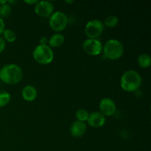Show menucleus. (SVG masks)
Here are the masks:
<instances>
[{"mask_svg":"<svg viewBox=\"0 0 151 151\" xmlns=\"http://www.w3.org/2000/svg\"><path fill=\"white\" fill-rule=\"evenodd\" d=\"M100 112L105 116H110L114 114L116 111V103L112 99L109 97H105L100 100L99 103Z\"/></svg>","mask_w":151,"mask_h":151,"instance_id":"obj_9","label":"nucleus"},{"mask_svg":"<svg viewBox=\"0 0 151 151\" xmlns=\"http://www.w3.org/2000/svg\"><path fill=\"white\" fill-rule=\"evenodd\" d=\"M66 2L68 3V4H71V3H73V1L70 0V1H66Z\"/></svg>","mask_w":151,"mask_h":151,"instance_id":"obj_25","label":"nucleus"},{"mask_svg":"<svg viewBox=\"0 0 151 151\" xmlns=\"http://www.w3.org/2000/svg\"><path fill=\"white\" fill-rule=\"evenodd\" d=\"M38 1L37 0H25L24 2L29 4H35Z\"/></svg>","mask_w":151,"mask_h":151,"instance_id":"obj_23","label":"nucleus"},{"mask_svg":"<svg viewBox=\"0 0 151 151\" xmlns=\"http://www.w3.org/2000/svg\"><path fill=\"white\" fill-rule=\"evenodd\" d=\"M10 100V94L7 91H0V108L4 107L8 104Z\"/></svg>","mask_w":151,"mask_h":151,"instance_id":"obj_19","label":"nucleus"},{"mask_svg":"<svg viewBox=\"0 0 151 151\" xmlns=\"http://www.w3.org/2000/svg\"><path fill=\"white\" fill-rule=\"evenodd\" d=\"M3 35H4V41H7L8 42H13L16 39V34L13 29H6L3 32Z\"/></svg>","mask_w":151,"mask_h":151,"instance_id":"obj_16","label":"nucleus"},{"mask_svg":"<svg viewBox=\"0 0 151 151\" xmlns=\"http://www.w3.org/2000/svg\"><path fill=\"white\" fill-rule=\"evenodd\" d=\"M118 24V18L114 15H110L105 19L103 24L108 27H114Z\"/></svg>","mask_w":151,"mask_h":151,"instance_id":"obj_15","label":"nucleus"},{"mask_svg":"<svg viewBox=\"0 0 151 151\" xmlns=\"http://www.w3.org/2000/svg\"><path fill=\"white\" fill-rule=\"evenodd\" d=\"M83 48L89 55H97L103 51V44L97 38H88L85 40L83 44Z\"/></svg>","mask_w":151,"mask_h":151,"instance_id":"obj_7","label":"nucleus"},{"mask_svg":"<svg viewBox=\"0 0 151 151\" xmlns=\"http://www.w3.org/2000/svg\"><path fill=\"white\" fill-rule=\"evenodd\" d=\"M137 63L139 66L142 68H148L150 66L151 64V58L149 55L143 53L141 54L137 58Z\"/></svg>","mask_w":151,"mask_h":151,"instance_id":"obj_14","label":"nucleus"},{"mask_svg":"<svg viewBox=\"0 0 151 151\" xmlns=\"http://www.w3.org/2000/svg\"><path fill=\"white\" fill-rule=\"evenodd\" d=\"M68 17L64 13L61 11L53 12L50 16V26L52 29L56 32L63 31L68 24Z\"/></svg>","mask_w":151,"mask_h":151,"instance_id":"obj_5","label":"nucleus"},{"mask_svg":"<svg viewBox=\"0 0 151 151\" xmlns=\"http://www.w3.org/2000/svg\"><path fill=\"white\" fill-rule=\"evenodd\" d=\"M5 46H6L5 41H4V39L2 38V37L0 36V53H1L3 51H4V48H5Z\"/></svg>","mask_w":151,"mask_h":151,"instance_id":"obj_20","label":"nucleus"},{"mask_svg":"<svg viewBox=\"0 0 151 151\" xmlns=\"http://www.w3.org/2000/svg\"><path fill=\"white\" fill-rule=\"evenodd\" d=\"M103 50L106 58L117 60L123 55L124 47L119 40L110 39L106 41L104 47H103Z\"/></svg>","mask_w":151,"mask_h":151,"instance_id":"obj_3","label":"nucleus"},{"mask_svg":"<svg viewBox=\"0 0 151 151\" xmlns=\"http://www.w3.org/2000/svg\"><path fill=\"white\" fill-rule=\"evenodd\" d=\"M86 125L85 122H81V121L76 120L72 122L70 127V132L71 134L74 137H83L86 132Z\"/></svg>","mask_w":151,"mask_h":151,"instance_id":"obj_11","label":"nucleus"},{"mask_svg":"<svg viewBox=\"0 0 151 151\" xmlns=\"http://www.w3.org/2000/svg\"><path fill=\"white\" fill-rule=\"evenodd\" d=\"M65 38L60 33H55L48 39V44L50 47H59L64 43Z\"/></svg>","mask_w":151,"mask_h":151,"instance_id":"obj_13","label":"nucleus"},{"mask_svg":"<svg viewBox=\"0 0 151 151\" xmlns=\"http://www.w3.org/2000/svg\"><path fill=\"white\" fill-rule=\"evenodd\" d=\"M23 78L22 68L15 63L4 65L0 69V79L7 84H16Z\"/></svg>","mask_w":151,"mask_h":151,"instance_id":"obj_1","label":"nucleus"},{"mask_svg":"<svg viewBox=\"0 0 151 151\" xmlns=\"http://www.w3.org/2000/svg\"><path fill=\"white\" fill-rule=\"evenodd\" d=\"M76 117L78 119V121H81V122H85V121L88 120V116H89V113L88 112V111L84 109H78L76 111Z\"/></svg>","mask_w":151,"mask_h":151,"instance_id":"obj_17","label":"nucleus"},{"mask_svg":"<svg viewBox=\"0 0 151 151\" xmlns=\"http://www.w3.org/2000/svg\"><path fill=\"white\" fill-rule=\"evenodd\" d=\"M6 3H7V1H6V0H1V1H0V5L6 4Z\"/></svg>","mask_w":151,"mask_h":151,"instance_id":"obj_24","label":"nucleus"},{"mask_svg":"<svg viewBox=\"0 0 151 151\" xmlns=\"http://www.w3.org/2000/svg\"><path fill=\"white\" fill-rule=\"evenodd\" d=\"M87 122L89 125L94 128H100L103 126L106 123V116L100 112L94 111L89 114Z\"/></svg>","mask_w":151,"mask_h":151,"instance_id":"obj_10","label":"nucleus"},{"mask_svg":"<svg viewBox=\"0 0 151 151\" xmlns=\"http://www.w3.org/2000/svg\"><path fill=\"white\" fill-rule=\"evenodd\" d=\"M142 79L139 72L135 70H128L122 74L120 78V86L125 91L131 92L137 91L141 86Z\"/></svg>","mask_w":151,"mask_h":151,"instance_id":"obj_2","label":"nucleus"},{"mask_svg":"<svg viewBox=\"0 0 151 151\" xmlns=\"http://www.w3.org/2000/svg\"><path fill=\"white\" fill-rule=\"evenodd\" d=\"M5 29V24H4V22L3 19L0 18V35L3 33V32Z\"/></svg>","mask_w":151,"mask_h":151,"instance_id":"obj_21","label":"nucleus"},{"mask_svg":"<svg viewBox=\"0 0 151 151\" xmlns=\"http://www.w3.org/2000/svg\"><path fill=\"white\" fill-rule=\"evenodd\" d=\"M47 43H48V39H47V37L42 36L40 38V44H41V45H46Z\"/></svg>","mask_w":151,"mask_h":151,"instance_id":"obj_22","label":"nucleus"},{"mask_svg":"<svg viewBox=\"0 0 151 151\" xmlns=\"http://www.w3.org/2000/svg\"><path fill=\"white\" fill-rule=\"evenodd\" d=\"M35 61L41 64H48L51 63L54 58V53L52 50L49 45H39L37 46L33 50L32 53Z\"/></svg>","mask_w":151,"mask_h":151,"instance_id":"obj_4","label":"nucleus"},{"mask_svg":"<svg viewBox=\"0 0 151 151\" xmlns=\"http://www.w3.org/2000/svg\"><path fill=\"white\" fill-rule=\"evenodd\" d=\"M104 30V24L98 19L90 20L86 24L85 34L88 38H97Z\"/></svg>","mask_w":151,"mask_h":151,"instance_id":"obj_6","label":"nucleus"},{"mask_svg":"<svg viewBox=\"0 0 151 151\" xmlns=\"http://www.w3.org/2000/svg\"><path fill=\"white\" fill-rule=\"evenodd\" d=\"M35 12L41 17H48L53 13L54 11V5L50 1L43 0L38 1L35 4Z\"/></svg>","mask_w":151,"mask_h":151,"instance_id":"obj_8","label":"nucleus"},{"mask_svg":"<svg viewBox=\"0 0 151 151\" xmlns=\"http://www.w3.org/2000/svg\"><path fill=\"white\" fill-rule=\"evenodd\" d=\"M12 11L11 5L6 3V4L0 5V18H6L10 14Z\"/></svg>","mask_w":151,"mask_h":151,"instance_id":"obj_18","label":"nucleus"},{"mask_svg":"<svg viewBox=\"0 0 151 151\" xmlns=\"http://www.w3.org/2000/svg\"><path fill=\"white\" fill-rule=\"evenodd\" d=\"M22 95L24 100L28 102L35 100L37 97V90L31 85H27L23 87L22 90Z\"/></svg>","mask_w":151,"mask_h":151,"instance_id":"obj_12","label":"nucleus"}]
</instances>
